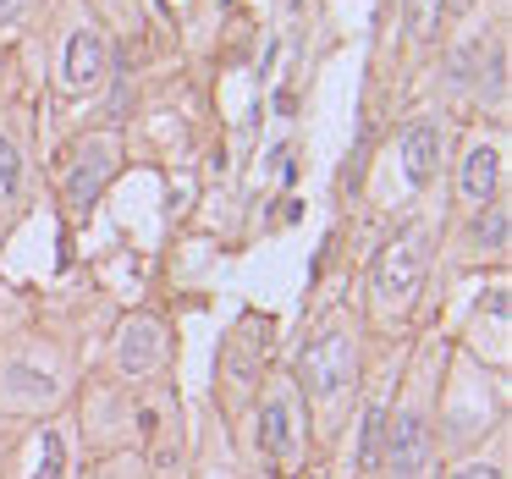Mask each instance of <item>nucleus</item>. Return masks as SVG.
<instances>
[{
  "mask_svg": "<svg viewBox=\"0 0 512 479\" xmlns=\"http://www.w3.org/2000/svg\"><path fill=\"white\" fill-rule=\"evenodd\" d=\"M353 375H358V353L347 325H325L298 358V380L309 397H336L342 386H353Z\"/></svg>",
  "mask_w": 512,
  "mask_h": 479,
  "instance_id": "nucleus-1",
  "label": "nucleus"
},
{
  "mask_svg": "<svg viewBox=\"0 0 512 479\" xmlns=\"http://www.w3.org/2000/svg\"><path fill=\"white\" fill-rule=\"evenodd\" d=\"M419 276H424V226H402V232L386 243L380 265H375L380 303H386V309L391 303H408L413 287H419Z\"/></svg>",
  "mask_w": 512,
  "mask_h": 479,
  "instance_id": "nucleus-2",
  "label": "nucleus"
},
{
  "mask_svg": "<svg viewBox=\"0 0 512 479\" xmlns=\"http://www.w3.org/2000/svg\"><path fill=\"white\" fill-rule=\"evenodd\" d=\"M111 177H116V144L111 138H89V144L78 149V160H72V171H67V210L89 215Z\"/></svg>",
  "mask_w": 512,
  "mask_h": 479,
  "instance_id": "nucleus-3",
  "label": "nucleus"
},
{
  "mask_svg": "<svg viewBox=\"0 0 512 479\" xmlns=\"http://www.w3.org/2000/svg\"><path fill=\"white\" fill-rule=\"evenodd\" d=\"M105 72H111V50H105V34H100V28H72L67 56H61V83H67L72 94H83V89H94Z\"/></svg>",
  "mask_w": 512,
  "mask_h": 479,
  "instance_id": "nucleus-4",
  "label": "nucleus"
},
{
  "mask_svg": "<svg viewBox=\"0 0 512 479\" xmlns=\"http://www.w3.org/2000/svg\"><path fill=\"white\" fill-rule=\"evenodd\" d=\"M259 446H265V457H270V463H281V468L298 463V397H292V391H276V397L265 402Z\"/></svg>",
  "mask_w": 512,
  "mask_h": 479,
  "instance_id": "nucleus-5",
  "label": "nucleus"
},
{
  "mask_svg": "<svg viewBox=\"0 0 512 479\" xmlns=\"http://www.w3.org/2000/svg\"><path fill=\"white\" fill-rule=\"evenodd\" d=\"M397 155H402L408 188H430V177L441 171V127L435 122H408L402 138H397Z\"/></svg>",
  "mask_w": 512,
  "mask_h": 479,
  "instance_id": "nucleus-6",
  "label": "nucleus"
},
{
  "mask_svg": "<svg viewBox=\"0 0 512 479\" xmlns=\"http://www.w3.org/2000/svg\"><path fill=\"white\" fill-rule=\"evenodd\" d=\"M386 457L397 474H419L424 463H430V424L419 419V413H397L386 430Z\"/></svg>",
  "mask_w": 512,
  "mask_h": 479,
  "instance_id": "nucleus-7",
  "label": "nucleus"
},
{
  "mask_svg": "<svg viewBox=\"0 0 512 479\" xmlns=\"http://www.w3.org/2000/svg\"><path fill=\"white\" fill-rule=\"evenodd\" d=\"M160 353H166V331H160V320H133L122 331V342H116V364H122V375H149V369L160 364Z\"/></svg>",
  "mask_w": 512,
  "mask_h": 479,
  "instance_id": "nucleus-8",
  "label": "nucleus"
},
{
  "mask_svg": "<svg viewBox=\"0 0 512 479\" xmlns=\"http://www.w3.org/2000/svg\"><path fill=\"white\" fill-rule=\"evenodd\" d=\"M496 171H501L496 144H474V149H468V155H463V199L485 210V204L496 199Z\"/></svg>",
  "mask_w": 512,
  "mask_h": 479,
  "instance_id": "nucleus-9",
  "label": "nucleus"
},
{
  "mask_svg": "<svg viewBox=\"0 0 512 479\" xmlns=\"http://www.w3.org/2000/svg\"><path fill=\"white\" fill-rule=\"evenodd\" d=\"M474 243H485V248H507V204H501V199H490V210H479V221H474Z\"/></svg>",
  "mask_w": 512,
  "mask_h": 479,
  "instance_id": "nucleus-10",
  "label": "nucleus"
},
{
  "mask_svg": "<svg viewBox=\"0 0 512 479\" xmlns=\"http://www.w3.org/2000/svg\"><path fill=\"white\" fill-rule=\"evenodd\" d=\"M441 12H446V0H413L408 6V23H413V39H419V45H430V39L441 34Z\"/></svg>",
  "mask_w": 512,
  "mask_h": 479,
  "instance_id": "nucleus-11",
  "label": "nucleus"
},
{
  "mask_svg": "<svg viewBox=\"0 0 512 479\" xmlns=\"http://www.w3.org/2000/svg\"><path fill=\"white\" fill-rule=\"evenodd\" d=\"M380 430H386V413L369 408V413H364V435H358V468H375V457H380Z\"/></svg>",
  "mask_w": 512,
  "mask_h": 479,
  "instance_id": "nucleus-12",
  "label": "nucleus"
},
{
  "mask_svg": "<svg viewBox=\"0 0 512 479\" xmlns=\"http://www.w3.org/2000/svg\"><path fill=\"white\" fill-rule=\"evenodd\" d=\"M17 182H23V155H17V144L6 133H0V188L17 193Z\"/></svg>",
  "mask_w": 512,
  "mask_h": 479,
  "instance_id": "nucleus-13",
  "label": "nucleus"
},
{
  "mask_svg": "<svg viewBox=\"0 0 512 479\" xmlns=\"http://www.w3.org/2000/svg\"><path fill=\"white\" fill-rule=\"evenodd\" d=\"M61 463H67V452H61V435L50 430V435H45V446H39V468H34V479H61Z\"/></svg>",
  "mask_w": 512,
  "mask_h": 479,
  "instance_id": "nucleus-14",
  "label": "nucleus"
},
{
  "mask_svg": "<svg viewBox=\"0 0 512 479\" xmlns=\"http://www.w3.org/2000/svg\"><path fill=\"white\" fill-rule=\"evenodd\" d=\"M6 386L23 391V397H50V375H34V369H12V375H6Z\"/></svg>",
  "mask_w": 512,
  "mask_h": 479,
  "instance_id": "nucleus-15",
  "label": "nucleus"
},
{
  "mask_svg": "<svg viewBox=\"0 0 512 479\" xmlns=\"http://www.w3.org/2000/svg\"><path fill=\"white\" fill-rule=\"evenodd\" d=\"M479 50H485V45H479V39H468V45L457 50V61H452V89H463V83H468V78H474V72H479V67H474V61H479Z\"/></svg>",
  "mask_w": 512,
  "mask_h": 479,
  "instance_id": "nucleus-16",
  "label": "nucleus"
},
{
  "mask_svg": "<svg viewBox=\"0 0 512 479\" xmlns=\"http://www.w3.org/2000/svg\"><path fill=\"white\" fill-rule=\"evenodd\" d=\"M452 479H501V468L496 463H468V468H457Z\"/></svg>",
  "mask_w": 512,
  "mask_h": 479,
  "instance_id": "nucleus-17",
  "label": "nucleus"
},
{
  "mask_svg": "<svg viewBox=\"0 0 512 479\" xmlns=\"http://www.w3.org/2000/svg\"><path fill=\"white\" fill-rule=\"evenodd\" d=\"M28 6H34V0H0V28H12L17 17L28 12Z\"/></svg>",
  "mask_w": 512,
  "mask_h": 479,
  "instance_id": "nucleus-18",
  "label": "nucleus"
},
{
  "mask_svg": "<svg viewBox=\"0 0 512 479\" xmlns=\"http://www.w3.org/2000/svg\"><path fill=\"white\" fill-rule=\"evenodd\" d=\"M490 320L507 325V287H490Z\"/></svg>",
  "mask_w": 512,
  "mask_h": 479,
  "instance_id": "nucleus-19",
  "label": "nucleus"
},
{
  "mask_svg": "<svg viewBox=\"0 0 512 479\" xmlns=\"http://www.w3.org/2000/svg\"><path fill=\"white\" fill-rule=\"evenodd\" d=\"M446 6H452V12H468V6H474V0H446Z\"/></svg>",
  "mask_w": 512,
  "mask_h": 479,
  "instance_id": "nucleus-20",
  "label": "nucleus"
}]
</instances>
